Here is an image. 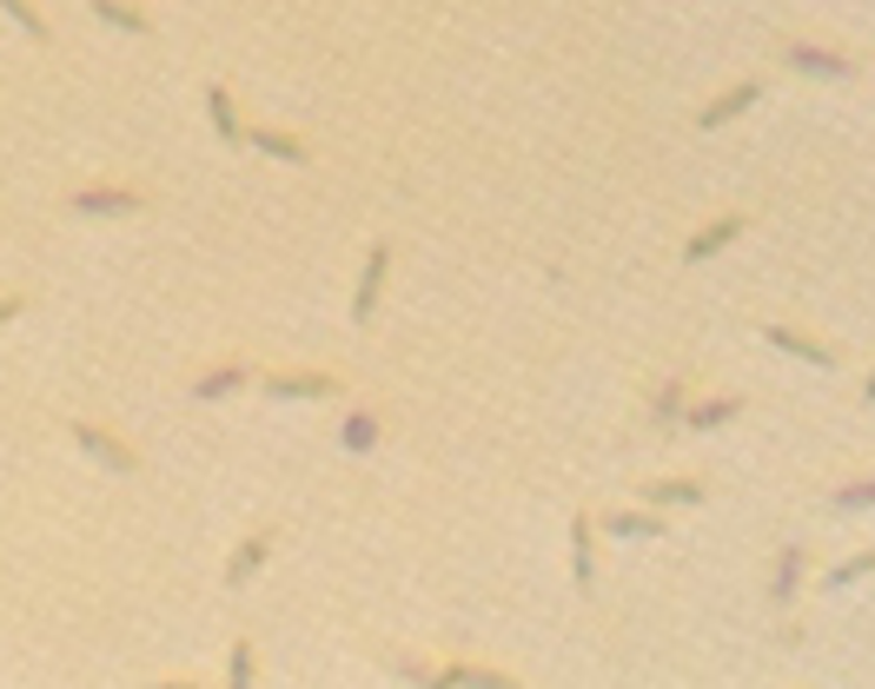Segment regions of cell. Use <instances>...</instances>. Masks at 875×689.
Returning a JSON list of instances; mask_svg holds the SVG:
<instances>
[{
  "instance_id": "6da1fadb",
  "label": "cell",
  "mask_w": 875,
  "mask_h": 689,
  "mask_svg": "<svg viewBox=\"0 0 875 689\" xmlns=\"http://www.w3.org/2000/svg\"><path fill=\"white\" fill-rule=\"evenodd\" d=\"M146 206V193H127V186H86V193H73V213H86V219H113V213H140Z\"/></svg>"
},
{
  "instance_id": "7a4b0ae2",
  "label": "cell",
  "mask_w": 875,
  "mask_h": 689,
  "mask_svg": "<svg viewBox=\"0 0 875 689\" xmlns=\"http://www.w3.org/2000/svg\"><path fill=\"white\" fill-rule=\"evenodd\" d=\"M385 266H392V245H372L365 273H359V299H352V318H359V325H372V312H379V292H385Z\"/></svg>"
},
{
  "instance_id": "3957f363",
  "label": "cell",
  "mask_w": 875,
  "mask_h": 689,
  "mask_svg": "<svg viewBox=\"0 0 875 689\" xmlns=\"http://www.w3.org/2000/svg\"><path fill=\"white\" fill-rule=\"evenodd\" d=\"M73 445L80 451H94L107 471H133V445H120V438H107L100 424H73Z\"/></svg>"
},
{
  "instance_id": "277c9868",
  "label": "cell",
  "mask_w": 875,
  "mask_h": 689,
  "mask_svg": "<svg viewBox=\"0 0 875 689\" xmlns=\"http://www.w3.org/2000/svg\"><path fill=\"white\" fill-rule=\"evenodd\" d=\"M571 577H577V590H597V524L590 517L571 524Z\"/></svg>"
},
{
  "instance_id": "5b68a950",
  "label": "cell",
  "mask_w": 875,
  "mask_h": 689,
  "mask_svg": "<svg viewBox=\"0 0 875 689\" xmlns=\"http://www.w3.org/2000/svg\"><path fill=\"white\" fill-rule=\"evenodd\" d=\"M763 338L776 344V352H796V359H810V365H836V344H823V338H810V331H790V325H763Z\"/></svg>"
},
{
  "instance_id": "8992f818",
  "label": "cell",
  "mask_w": 875,
  "mask_h": 689,
  "mask_svg": "<svg viewBox=\"0 0 875 689\" xmlns=\"http://www.w3.org/2000/svg\"><path fill=\"white\" fill-rule=\"evenodd\" d=\"M266 391H273V398H332L338 378H332V372H273Z\"/></svg>"
},
{
  "instance_id": "52a82bcc",
  "label": "cell",
  "mask_w": 875,
  "mask_h": 689,
  "mask_svg": "<svg viewBox=\"0 0 875 689\" xmlns=\"http://www.w3.org/2000/svg\"><path fill=\"white\" fill-rule=\"evenodd\" d=\"M743 226H750L743 213H723L717 226H704V232H696V239L683 245V258H690V266H704V258H710V252H723V245H730V239H736Z\"/></svg>"
},
{
  "instance_id": "ba28073f",
  "label": "cell",
  "mask_w": 875,
  "mask_h": 689,
  "mask_svg": "<svg viewBox=\"0 0 875 689\" xmlns=\"http://www.w3.org/2000/svg\"><path fill=\"white\" fill-rule=\"evenodd\" d=\"M756 94H763V86H756V80H736V86H730V94H717V100H710L704 113H696V126H723V120H736L743 107H756Z\"/></svg>"
},
{
  "instance_id": "9c48e42d",
  "label": "cell",
  "mask_w": 875,
  "mask_h": 689,
  "mask_svg": "<svg viewBox=\"0 0 875 689\" xmlns=\"http://www.w3.org/2000/svg\"><path fill=\"white\" fill-rule=\"evenodd\" d=\"M782 60L803 67V73H829V80H849V60L829 53V47H782Z\"/></svg>"
},
{
  "instance_id": "30bf717a",
  "label": "cell",
  "mask_w": 875,
  "mask_h": 689,
  "mask_svg": "<svg viewBox=\"0 0 875 689\" xmlns=\"http://www.w3.org/2000/svg\"><path fill=\"white\" fill-rule=\"evenodd\" d=\"M266 551H273V531H252V537L232 551V564H226V583H245L259 564H266Z\"/></svg>"
},
{
  "instance_id": "8fae6325",
  "label": "cell",
  "mask_w": 875,
  "mask_h": 689,
  "mask_svg": "<svg viewBox=\"0 0 875 689\" xmlns=\"http://www.w3.org/2000/svg\"><path fill=\"white\" fill-rule=\"evenodd\" d=\"M796 590H803V544H790V551L776 557V583H769V596H776V603H790Z\"/></svg>"
},
{
  "instance_id": "7c38bea8",
  "label": "cell",
  "mask_w": 875,
  "mask_h": 689,
  "mask_svg": "<svg viewBox=\"0 0 875 689\" xmlns=\"http://www.w3.org/2000/svg\"><path fill=\"white\" fill-rule=\"evenodd\" d=\"M431 682H484V689H511V676L504 669H478V663H445V669H431Z\"/></svg>"
},
{
  "instance_id": "4fadbf2b",
  "label": "cell",
  "mask_w": 875,
  "mask_h": 689,
  "mask_svg": "<svg viewBox=\"0 0 875 689\" xmlns=\"http://www.w3.org/2000/svg\"><path fill=\"white\" fill-rule=\"evenodd\" d=\"M245 140H252L259 153H273V159H292V166L305 159V140H292V133H279V126H252Z\"/></svg>"
},
{
  "instance_id": "5bb4252c",
  "label": "cell",
  "mask_w": 875,
  "mask_h": 689,
  "mask_svg": "<svg viewBox=\"0 0 875 689\" xmlns=\"http://www.w3.org/2000/svg\"><path fill=\"white\" fill-rule=\"evenodd\" d=\"M206 113H213L219 140H226V146H239V107H232V94H226V86H206Z\"/></svg>"
},
{
  "instance_id": "9a60e30c",
  "label": "cell",
  "mask_w": 875,
  "mask_h": 689,
  "mask_svg": "<svg viewBox=\"0 0 875 689\" xmlns=\"http://www.w3.org/2000/svg\"><path fill=\"white\" fill-rule=\"evenodd\" d=\"M644 497H650L657 510H663V504H704V484H690V478H657Z\"/></svg>"
},
{
  "instance_id": "2e32d148",
  "label": "cell",
  "mask_w": 875,
  "mask_h": 689,
  "mask_svg": "<svg viewBox=\"0 0 875 689\" xmlns=\"http://www.w3.org/2000/svg\"><path fill=\"white\" fill-rule=\"evenodd\" d=\"M338 445L345 451H372L379 445V418L372 411H352V418H345V431H338Z\"/></svg>"
},
{
  "instance_id": "e0dca14e",
  "label": "cell",
  "mask_w": 875,
  "mask_h": 689,
  "mask_svg": "<svg viewBox=\"0 0 875 689\" xmlns=\"http://www.w3.org/2000/svg\"><path fill=\"white\" fill-rule=\"evenodd\" d=\"M94 14H100L107 27H120V34H146V27H153L140 8H127V0H94Z\"/></svg>"
},
{
  "instance_id": "ac0fdd59",
  "label": "cell",
  "mask_w": 875,
  "mask_h": 689,
  "mask_svg": "<svg viewBox=\"0 0 875 689\" xmlns=\"http://www.w3.org/2000/svg\"><path fill=\"white\" fill-rule=\"evenodd\" d=\"M245 385V365H213L200 385H193V398H226V391H239Z\"/></svg>"
},
{
  "instance_id": "d6986e66",
  "label": "cell",
  "mask_w": 875,
  "mask_h": 689,
  "mask_svg": "<svg viewBox=\"0 0 875 689\" xmlns=\"http://www.w3.org/2000/svg\"><path fill=\"white\" fill-rule=\"evenodd\" d=\"M743 411V398H710V404H696V411H683V424H696V431H717L723 418H736Z\"/></svg>"
},
{
  "instance_id": "ffe728a7",
  "label": "cell",
  "mask_w": 875,
  "mask_h": 689,
  "mask_svg": "<svg viewBox=\"0 0 875 689\" xmlns=\"http://www.w3.org/2000/svg\"><path fill=\"white\" fill-rule=\"evenodd\" d=\"M650 418H657V424H676V418H683V385H676V378H663V391L650 398Z\"/></svg>"
},
{
  "instance_id": "44dd1931",
  "label": "cell",
  "mask_w": 875,
  "mask_h": 689,
  "mask_svg": "<svg viewBox=\"0 0 875 689\" xmlns=\"http://www.w3.org/2000/svg\"><path fill=\"white\" fill-rule=\"evenodd\" d=\"M259 676V656H252V643H232V656H226V682L232 689H245Z\"/></svg>"
},
{
  "instance_id": "7402d4cb",
  "label": "cell",
  "mask_w": 875,
  "mask_h": 689,
  "mask_svg": "<svg viewBox=\"0 0 875 689\" xmlns=\"http://www.w3.org/2000/svg\"><path fill=\"white\" fill-rule=\"evenodd\" d=\"M610 537H663V517H610Z\"/></svg>"
},
{
  "instance_id": "603a6c76",
  "label": "cell",
  "mask_w": 875,
  "mask_h": 689,
  "mask_svg": "<svg viewBox=\"0 0 875 689\" xmlns=\"http://www.w3.org/2000/svg\"><path fill=\"white\" fill-rule=\"evenodd\" d=\"M868 570H875V551H862V557H849V564H836V570H829L823 583H829V590H842V583H855V577H868Z\"/></svg>"
},
{
  "instance_id": "cb8c5ba5",
  "label": "cell",
  "mask_w": 875,
  "mask_h": 689,
  "mask_svg": "<svg viewBox=\"0 0 875 689\" xmlns=\"http://www.w3.org/2000/svg\"><path fill=\"white\" fill-rule=\"evenodd\" d=\"M829 504H836V510H862V504H875V478H862V484H842Z\"/></svg>"
},
{
  "instance_id": "d4e9b609",
  "label": "cell",
  "mask_w": 875,
  "mask_h": 689,
  "mask_svg": "<svg viewBox=\"0 0 875 689\" xmlns=\"http://www.w3.org/2000/svg\"><path fill=\"white\" fill-rule=\"evenodd\" d=\"M8 14H14V21L27 27V40H47V21L34 14V0H8Z\"/></svg>"
},
{
  "instance_id": "484cf974",
  "label": "cell",
  "mask_w": 875,
  "mask_h": 689,
  "mask_svg": "<svg viewBox=\"0 0 875 689\" xmlns=\"http://www.w3.org/2000/svg\"><path fill=\"white\" fill-rule=\"evenodd\" d=\"M862 398H868V404H875V372H868V385H862Z\"/></svg>"
}]
</instances>
